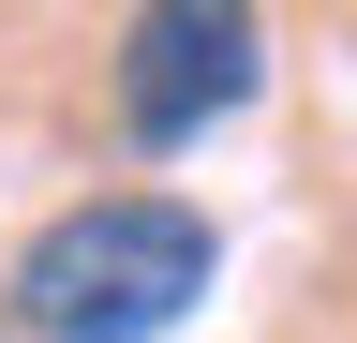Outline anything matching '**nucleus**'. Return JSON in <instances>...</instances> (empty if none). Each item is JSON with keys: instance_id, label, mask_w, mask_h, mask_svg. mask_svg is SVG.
<instances>
[{"instance_id": "obj_1", "label": "nucleus", "mask_w": 357, "mask_h": 343, "mask_svg": "<svg viewBox=\"0 0 357 343\" xmlns=\"http://www.w3.org/2000/svg\"><path fill=\"white\" fill-rule=\"evenodd\" d=\"M208 269L223 239L194 194H89L0 269V314H15V343H164L208 298Z\"/></svg>"}, {"instance_id": "obj_2", "label": "nucleus", "mask_w": 357, "mask_h": 343, "mask_svg": "<svg viewBox=\"0 0 357 343\" xmlns=\"http://www.w3.org/2000/svg\"><path fill=\"white\" fill-rule=\"evenodd\" d=\"M268 75V30L238 0H164V15L119 30V135L134 149H194L208 119H238Z\"/></svg>"}]
</instances>
